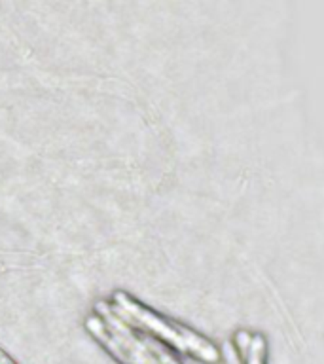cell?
I'll list each match as a JSON object with an SVG mask.
<instances>
[{
	"label": "cell",
	"mask_w": 324,
	"mask_h": 364,
	"mask_svg": "<svg viewBox=\"0 0 324 364\" xmlns=\"http://www.w3.org/2000/svg\"><path fill=\"white\" fill-rule=\"evenodd\" d=\"M0 364H17L16 360L8 355V351L2 349V347H0Z\"/></svg>",
	"instance_id": "cell-4"
},
{
	"label": "cell",
	"mask_w": 324,
	"mask_h": 364,
	"mask_svg": "<svg viewBox=\"0 0 324 364\" xmlns=\"http://www.w3.org/2000/svg\"><path fill=\"white\" fill-rule=\"evenodd\" d=\"M237 346L241 347V351H244V364H266L267 357V343L266 338L261 334L250 336L247 332H239L237 334Z\"/></svg>",
	"instance_id": "cell-3"
},
{
	"label": "cell",
	"mask_w": 324,
	"mask_h": 364,
	"mask_svg": "<svg viewBox=\"0 0 324 364\" xmlns=\"http://www.w3.org/2000/svg\"><path fill=\"white\" fill-rule=\"evenodd\" d=\"M112 307L125 323L133 328L141 330L153 340L165 341L167 346L180 353H186L190 357L198 358L205 364L220 363V351L218 347L195 330L188 328L184 324L176 323L173 318L165 317L161 313L153 311L142 301L125 292V290H114Z\"/></svg>",
	"instance_id": "cell-1"
},
{
	"label": "cell",
	"mask_w": 324,
	"mask_h": 364,
	"mask_svg": "<svg viewBox=\"0 0 324 364\" xmlns=\"http://www.w3.org/2000/svg\"><path fill=\"white\" fill-rule=\"evenodd\" d=\"M84 328L119 364H159L148 346L146 334L125 323L112 304L97 301L95 313L85 317Z\"/></svg>",
	"instance_id": "cell-2"
}]
</instances>
